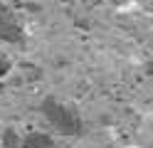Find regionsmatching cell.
Returning a JSON list of instances; mask_svg holds the SVG:
<instances>
[{"label":"cell","mask_w":153,"mask_h":148,"mask_svg":"<svg viewBox=\"0 0 153 148\" xmlns=\"http://www.w3.org/2000/svg\"><path fill=\"white\" fill-rule=\"evenodd\" d=\"M0 45H25V30L5 5H0Z\"/></svg>","instance_id":"7a4b0ae2"},{"label":"cell","mask_w":153,"mask_h":148,"mask_svg":"<svg viewBox=\"0 0 153 148\" xmlns=\"http://www.w3.org/2000/svg\"><path fill=\"white\" fill-rule=\"evenodd\" d=\"M10 69H13V62H10V59H7L5 54H0V79L10 74Z\"/></svg>","instance_id":"5b68a950"},{"label":"cell","mask_w":153,"mask_h":148,"mask_svg":"<svg viewBox=\"0 0 153 148\" xmlns=\"http://www.w3.org/2000/svg\"><path fill=\"white\" fill-rule=\"evenodd\" d=\"M20 148H59V146H57V141L50 133L35 131V133H27L20 141Z\"/></svg>","instance_id":"3957f363"},{"label":"cell","mask_w":153,"mask_h":148,"mask_svg":"<svg viewBox=\"0 0 153 148\" xmlns=\"http://www.w3.org/2000/svg\"><path fill=\"white\" fill-rule=\"evenodd\" d=\"M40 114L45 116V121L50 123L57 133L69 136V138L84 136V121H82V116L76 114L72 106H67L64 101H59V99L45 96L40 101Z\"/></svg>","instance_id":"6da1fadb"},{"label":"cell","mask_w":153,"mask_h":148,"mask_svg":"<svg viewBox=\"0 0 153 148\" xmlns=\"http://www.w3.org/2000/svg\"><path fill=\"white\" fill-rule=\"evenodd\" d=\"M20 141H22V138L17 136L15 128H10V126L3 128V133H0V146H3V148H20Z\"/></svg>","instance_id":"277c9868"}]
</instances>
